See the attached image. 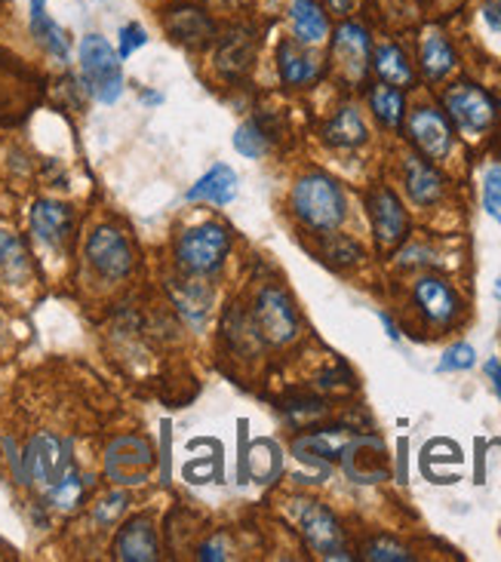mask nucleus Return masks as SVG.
<instances>
[{"label": "nucleus", "mask_w": 501, "mask_h": 562, "mask_svg": "<svg viewBox=\"0 0 501 562\" xmlns=\"http://www.w3.org/2000/svg\"><path fill=\"white\" fill-rule=\"evenodd\" d=\"M378 320H382V326L388 329V339H391V342H400V329L394 326L391 317H388V313H378Z\"/></svg>", "instance_id": "42"}, {"label": "nucleus", "mask_w": 501, "mask_h": 562, "mask_svg": "<svg viewBox=\"0 0 501 562\" xmlns=\"http://www.w3.org/2000/svg\"><path fill=\"white\" fill-rule=\"evenodd\" d=\"M348 439L351 437L342 434V431H320V434H311V437L298 439L293 449H296V455L301 458V461H308V464H314V468L327 470L329 461H335V458L342 455Z\"/></svg>", "instance_id": "19"}, {"label": "nucleus", "mask_w": 501, "mask_h": 562, "mask_svg": "<svg viewBox=\"0 0 501 562\" xmlns=\"http://www.w3.org/2000/svg\"><path fill=\"white\" fill-rule=\"evenodd\" d=\"M327 259L332 265H354V262H361L363 250L354 243V240H348V237H329L327 240Z\"/></svg>", "instance_id": "33"}, {"label": "nucleus", "mask_w": 501, "mask_h": 562, "mask_svg": "<svg viewBox=\"0 0 501 562\" xmlns=\"http://www.w3.org/2000/svg\"><path fill=\"white\" fill-rule=\"evenodd\" d=\"M201 560H225L219 541H216V544H206L204 550H201Z\"/></svg>", "instance_id": "43"}, {"label": "nucleus", "mask_w": 501, "mask_h": 562, "mask_svg": "<svg viewBox=\"0 0 501 562\" xmlns=\"http://www.w3.org/2000/svg\"><path fill=\"white\" fill-rule=\"evenodd\" d=\"M407 187L409 197L419 206H434L443 197V179L434 167H428L419 157H407Z\"/></svg>", "instance_id": "22"}, {"label": "nucleus", "mask_w": 501, "mask_h": 562, "mask_svg": "<svg viewBox=\"0 0 501 562\" xmlns=\"http://www.w3.org/2000/svg\"><path fill=\"white\" fill-rule=\"evenodd\" d=\"M298 529L305 535V541L311 544V550H317L320 557H327V560H348L342 526H339V519L329 514L323 504L301 501V507H298Z\"/></svg>", "instance_id": "5"}, {"label": "nucleus", "mask_w": 501, "mask_h": 562, "mask_svg": "<svg viewBox=\"0 0 501 562\" xmlns=\"http://www.w3.org/2000/svg\"><path fill=\"white\" fill-rule=\"evenodd\" d=\"M373 68H376V74L382 78V83H391L397 90L412 87V80H415V71H412V65L407 62L403 49L394 47V44H382V47L376 49Z\"/></svg>", "instance_id": "23"}, {"label": "nucleus", "mask_w": 501, "mask_h": 562, "mask_svg": "<svg viewBox=\"0 0 501 562\" xmlns=\"http://www.w3.org/2000/svg\"><path fill=\"white\" fill-rule=\"evenodd\" d=\"M409 139L415 141V148L431 160H443L453 148V126L449 121L434 108L412 111L409 117Z\"/></svg>", "instance_id": "13"}, {"label": "nucleus", "mask_w": 501, "mask_h": 562, "mask_svg": "<svg viewBox=\"0 0 501 562\" xmlns=\"http://www.w3.org/2000/svg\"><path fill=\"white\" fill-rule=\"evenodd\" d=\"M477 363V354H474V347L470 344H453L446 354H443V359L437 363V372H465V369H470Z\"/></svg>", "instance_id": "34"}, {"label": "nucleus", "mask_w": 501, "mask_h": 562, "mask_svg": "<svg viewBox=\"0 0 501 562\" xmlns=\"http://www.w3.org/2000/svg\"><path fill=\"white\" fill-rule=\"evenodd\" d=\"M237 185H240L237 172L231 170V167L219 163V167H213V170L206 172L197 185L191 187L189 200L191 204H201V200H206V204L225 206V204H231V200L237 197Z\"/></svg>", "instance_id": "18"}, {"label": "nucleus", "mask_w": 501, "mask_h": 562, "mask_svg": "<svg viewBox=\"0 0 501 562\" xmlns=\"http://www.w3.org/2000/svg\"><path fill=\"white\" fill-rule=\"evenodd\" d=\"M83 489H87L83 480H80L75 470H68L59 483L49 485V501H53L59 511H75L80 504V498H83Z\"/></svg>", "instance_id": "30"}, {"label": "nucleus", "mask_w": 501, "mask_h": 562, "mask_svg": "<svg viewBox=\"0 0 501 562\" xmlns=\"http://www.w3.org/2000/svg\"><path fill=\"white\" fill-rule=\"evenodd\" d=\"M496 298L501 301V277H499V283H496Z\"/></svg>", "instance_id": "45"}, {"label": "nucleus", "mask_w": 501, "mask_h": 562, "mask_svg": "<svg viewBox=\"0 0 501 562\" xmlns=\"http://www.w3.org/2000/svg\"><path fill=\"white\" fill-rule=\"evenodd\" d=\"M151 464H155V455H151L148 439L141 437L114 439L109 446V455H105V473L121 485L145 483Z\"/></svg>", "instance_id": "8"}, {"label": "nucleus", "mask_w": 501, "mask_h": 562, "mask_svg": "<svg viewBox=\"0 0 501 562\" xmlns=\"http://www.w3.org/2000/svg\"><path fill=\"white\" fill-rule=\"evenodd\" d=\"M87 259L95 267L99 277L105 280H124L126 274L133 271V250L126 243V237L117 228H95L90 240H87Z\"/></svg>", "instance_id": "6"}, {"label": "nucleus", "mask_w": 501, "mask_h": 562, "mask_svg": "<svg viewBox=\"0 0 501 562\" xmlns=\"http://www.w3.org/2000/svg\"><path fill=\"white\" fill-rule=\"evenodd\" d=\"M175 301H179V308H182V313H185V317H191L194 323H201V320H204L206 308H209V289L197 286V283H189V296L175 293Z\"/></svg>", "instance_id": "32"}, {"label": "nucleus", "mask_w": 501, "mask_h": 562, "mask_svg": "<svg viewBox=\"0 0 501 562\" xmlns=\"http://www.w3.org/2000/svg\"><path fill=\"white\" fill-rule=\"evenodd\" d=\"M483 19H486V25H489L492 32L501 34V0H486V3H483Z\"/></svg>", "instance_id": "40"}, {"label": "nucleus", "mask_w": 501, "mask_h": 562, "mask_svg": "<svg viewBox=\"0 0 501 562\" xmlns=\"http://www.w3.org/2000/svg\"><path fill=\"white\" fill-rule=\"evenodd\" d=\"M293 209L308 228L335 231L348 216L345 191L339 187L335 179H329L323 172H311V175L298 179L296 191H293Z\"/></svg>", "instance_id": "1"}, {"label": "nucleus", "mask_w": 501, "mask_h": 562, "mask_svg": "<svg viewBox=\"0 0 501 562\" xmlns=\"http://www.w3.org/2000/svg\"><path fill=\"white\" fill-rule=\"evenodd\" d=\"M25 470H29V480L47 485V489L59 483L71 470L68 468V446L53 434H37L25 449Z\"/></svg>", "instance_id": "11"}, {"label": "nucleus", "mask_w": 501, "mask_h": 562, "mask_svg": "<svg viewBox=\"0 0 501 562\" xmlns=\"http://www.w3.org/2000/svg\"><path fill=\"white\" fill-rule=\"evenodd\" d=\"M483 209L501 225V170H489L483 179Z\"/></svg>", "instance_id": "36"}, {"label": "nucleus", "mask_w": 501, "mask_h": 562, "mask_svg": "<svg viewBox=\"0 0 501 562\" xmlns=\"http://www.w3.org/2000/svg\"><path fill=\"white\" fill-rule=\"evenodd\" d=\"M455 68V53L440 32H431L422 41V71L428 80H443Z\"/></svg>", "instance_id": "25"}, {"label": "nucleus", "mask_w": 501, "mask_h": 562, "mask_svg": "<svg viewBox=\"0 0 501 562\" xmlns=\"http://www.w3.org/2000/svg\"><path fill=\"white\" fill-rule=\"evenodd\" d=\"M235 148L243 157H250V160H255V157H262L267 151L265 129L255 124V121H250V124H243L235 133Z\"/></svg>", "instance_id": "31"}, {"label": "nucleus", "mask_w": 501, "mask_h": 562, "mask_svg": "<svg viewBox=\"0 0 501 562\" xmlns=\"http://www.w3.org/2000/svg\"><path fill=\"white\" fill-rule=\"evenodd\" d=\"M332 59H335L348 83H361L366 78V71H369V34H366V28L354 25V22H345L335 32Z\"/></svg>", "instance_id": "12"}, {"label": "nucleus", "mask_w": 501, "mask_h": 562, "mask_svg": "<svg viewBox=\"0 0 501 562\" xmlns=\"http://www.w3.org/2000/svg\"><path fill=\"white\" fill-rule=\"evenodd\" d=\"M114 550H117V560L124 562H151L157 560V531L151 526V519H129L124 529L117 531V541H114Z\"/></svg>", "instance_id": "14"}, {"label": "nucleus", "mask_w": 501, "mask_h": 562, "mask_svg": "<svg viewBox=\"0 0 501 562\" xmlns=\"http://www.w3.org/2000/svg\"><path fill=\"white\" fill-rule=\"evenodd\" d=\"M145 44H148V34H145L141 25L133 22V25H124V28H121V59H129V56L139 47H145Z\"/></svg>", "instance_id": "38"}, {"label": "nucleus", "mask_w": 501, "mask_h": 562, "mask_svg": "<svg viewBox=\"0 0 501 562\" xmlns=\"http://www.w3.org/2000/svg\"><path fill=\"white\" fill-rule=\"evenodd\" d=\"M225 3H228V0H225Z\"/></svg>", "instance_id": "46"}, {"label": "nucleus", "mask_w": 501, "mask_h": 562, "mask_svg": "<svg viewBox=\"0 0 501 562\" xmlns=\"http://www.w3.org/2000/svg\"><path fill=\"white\" fill-rule=\"evenodd\" d=\"M329 145L335 148H357L366 141V124H363L361 111L357 108H342L323 129Z\"/></svg>", "instance_id": "24"}, {"label": "nucleus", "mask_w": 501, "mask_h": 562, "mask_svg": "<svg viewBox=\"0 0 501 562\" xmlns=\"http://www.w3.org/2000/svg\"><path fill=\"white\" fill-rule=\"evenodd\" d=\"M167 28L185 47H206L213 41V34H216L209 16L197 7H175L170 19H167Z\"/></svg>", "instance_id": "17"}, {"label": "nucleus", "mask_w": 501, "mask_h": 562, "mask_svg": "<svg viewBox=\"0 0 501 562\" xmlns=\"http://www.w3.org/2000/svg\"><path fill=\"white\" fill-rule=\"evenodd\" d=\"M277 68H281V80L286 87H305L317 78V59L311 53L298 47L296 41H283L277 49Z\"/></svg>", "instance_id": "20"}, {"label": "nucleus", "mask_w": 501, "mask_h": 562, "mask_svg": "<svg viewBox=\"0 0 501 562\" xmlns=\"http://www.w3.org/2000/svg\"><path fill=\"white\" fill-rule=\"evenodd\" d=\"M124 507H126V495L124 492H114V495H109V498L95 507V519H99V523H105V526H111L117 516L124 514Z\"/></svg>", "instance_id": "39"}, {"label": "nucleus", "mask_w": 501, "mask_h": 562, "mask_svg": "<svg viewBox=\"0 0 501 562\" xmlns=\"http://www.w3.org/2000/svg\"><path fill=\"white\" fill-rule=\"evenodd\" d=\"M443 105L449 111V117L458 124V129H465L470 136L486 133L489 126L496 124V102H492V95L480 90V87H474V83H455V87H449L446 95H443Z\"/></svg>", "instance_id": "4"}, {"label": "nucleus", "mask_w": 501, "mask_h": 562, "mask_svg": "<svg viewBox=\"0 0 501 562\" xmlns=\"http://www.w3.org/2000/svg\"><path fill=\"white\" fill-rule=\"evenodd\" d=\"M323 412H327V409H323V403H317V400H298V403H289V406H286V415L296 424L317 422Z\"/></svg>", "instance_id": "37"}, {"label": "nucleus", "mask_w": 501, "mask_h": 562, "mask_svg": "<svg viewBox=\"0 0 501 562\" xmlns=\"http://www.w3.org/2000/svg\"><path fill=\"white\" fill-rule=\"evenodd\" d=\"M289 19H293L298 44H320L329 34V19L317 0H293Z\"/></svg>", "instance_id": "21"}, {"label": "nucleus", "mask_w": 501, "mask_h": 562, "mask_svg": "<svg viewBox=\"0 0 501 562\" xmlns=\"http://www.w3.org/2000/svg\"><path fill=\"white\" fill-rule=\"evenodd\" d=\"M366 560H376V562H409L412 560V553H409L407 547L394 544L388 538H376L373 544L366 547Z\"/></svg>", "instance_id": "35"}, {"label": "nucleus", "mask_w": 501, "mask_h": 562, "mask_svg": "<svg viewBox=\"0 0 501 562\" xmlns=\"http://www.w3.org/2000/svg\"><path fill=\"white\" fill-rule=\"evenodd\" d=\"M415 301L431 323H453L458 313V296L440 277H422L415 283Z\"/></svg>", "instance_id": "15"}, {"label": "nucleus", "mask_w": 501, "mask_h": 562, "mask_svg": "<svg viewBox=\"0 0 501 562\" xmlns=\"http://www.w3.org/2000/svg\"><path fill=\"white\" fill-rule=\"evenodd\" d=\"M369 219H373L378 246L394 250V246H400L407 240V209L400 204V197L394 191H388V187H378V191L369 194Z\"/></svg>", "instance_id": "10"}, {"label": "nucleus", "mask_w": 501, "mask_h": 562, "mask_svg": "<svg viewBox=\"0 0 501 562\" xmlns=\"http://www.w3.org/2000/svg\"><path fill=\"white\" fill-rule=\"evenodd\" d=\"M29 277V252L16 234L0 231V280L19 283Z\"/></svg>", "instance_id": "27"}, {"label": "nucleus", "mask_w": 501, "mask_h": 562, "mask_svg": "<svg viewBox=\"0 0 501 562\" xmlns=\"http://www.w3.org/2000/svg\"><path fill=\"white\" fill-rule=\"evenodd\" d=\"M80 74H83V83H87L90 95L102 105H114L124 93L121 56L99 34H90V37L80 41Z\"/></svg>", "instance_id": "2"}, {"label": "nucleus", "mask_w": 501, "mask_h": 562, "mask_svg": "<svg viewBox=\"0 0 501 562\" xmlns=\"http://www.w3.org/2000/svg\"><path fill=\"white\" fill-rule=\"evenodd\" d=\"M342 470L354 483H382L388 480L391 464H388V449L378 437H351L342 449Z\"/></svg>", "instance_id": "7"}, {"label": "nucleus", "mask_w": 501, "mask_h": 562, "mask_svg": "<svg viewBox=\"0 0 501 562\" xmlns=\"http://www.w3.org/2000/svg\"><path fill=\"white\" fill-rule=\"evenodd\" d=\"M255 332L267 344H286L296 339V308H293V301L283 296L281 289H262V296L255 301Z\"/></svg>", "instance_id": "9"}, {"label": "nucleus", "mask_w": 501, "mask_h": 562, "mask_svg": "<svg viewBox=\"0 0 501 562\" xmlns=\"http://www.w3.org/2000/svg\"><path fill=\"white\" fill-rule=\"evenodd\" d=\"M369 105L376 111L378 124L382 126L397 129V126L403 124V108H407V102H403V93H400L397 87H391V83H378V87H373Z\"/></svg>", "instance_id": "28"}, {"label": "nucleus", "mask_w": 501, "mask_h": 562, "mask_svg": "<svg viewBox=\"0 0 501 562\" xmlns=\"http://www.w3.org/2000/svg\"><path fill=\"white\" fill-rule=\"evenodd\" d=\"M252 53H255V44H252L250 34L231 32L219 47V68L221 71H231V74H240L252 65Z\"/></svg>", "instance_id": "29"}, {"label": "nucleus", "mask_w": 501, "mask_h": 562, "mask_svg": "<svg viewBox=\"0 0 501 562\" xmlns=\"http://www.w3.org/2000/svg\"><path fill=\"white\" fill-rule=\"evenodd\" d=\"M486 375L492 378V388H496V393H499L501 400V363L496 357L486 359Z\"/></svg>", "instance_id": "41"}, {"label": "nucleus", "mask_w": 501, "mask_h": 562, "mask_svg": "<svg viewBox=\"0 0 501 562\" xmlns=\"http://www.w3.org/2000/svg\"><path fill=\"white\" fill-rule=\"evenodd\" d=\"M354 3H357V0H329V7H332V13H342V16H345V13H351V10H354Z\"/></svg>", "instance_id": "44"}, {"label": "nucleus", "mask_w": 501, "mask_h": 562, "mask_svg": "<svg viewBox=\"0 0 501 562\" xmlns=\"http://www.w3.org/2000/svg\"><path fill=\"white\" fill-rule=\"evenodd\" d=\"M32 34L53 53L56 59H68V37L65 32L49 19L47 3L44 0H32Z\"/></svg>", "instance_id": "26"}, {"label": "nucleus", "mask_w": 501, "mask_h": 562, "mask_svg": "<svg viewBox=\"0 0 501 562\" xmlns=\"http://www.w3.org/2000/svg\"><path fill=\"white\" fill-rule=\"evenodd\" d=\"M231 252V234L225 225L206 221L197 228H189L175 243V262L191 277H206L213 271H219L221 262Z\"/></svg>", "instance_id": "3"}, {"label": "nucleus", "mask_w": 501, "mask_h": 562, "mask_svg": "<svg viewBox=\"0 0 501 562\" xmlns=\"http://www.w3.org/2000/svg\"><path fill=\"white\" fill-rule=\"evenodd\" d=\"M75 228V216L65 204H56V200H41L34 204L32 209V231L37 240H44L49 246H59L68 240Z\"/></svg>", "instance_id": "16"}]
</instances>
